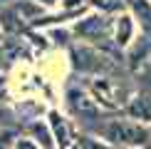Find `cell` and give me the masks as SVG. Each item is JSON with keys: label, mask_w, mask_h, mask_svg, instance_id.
<instances>
[{"label": "cell", "mask_w": 151, "mask_h": 149, "mask_svg": "<svg viewBox=\"0 0 151 149\" xmlns=\"http://www.w3.org/2000/svg\"><path fill=\"white\" fill-rule=\"evenodd\" d=\"M99 134L109 139L111 144H119L124 149H139L151 144V132L136 119H106L99 127Z\"/></svg>", "instance_id": "cell-1"}, {"label": "cell", "mask_w": 151, "mask_h": 149, "mask_svg": "<svg viewBox=\"0 0 151 149\" xmlns=\"http://www.w3.org/2000/svg\"><path fill=\"white\" fill-rule=\"evenodd\" d=\"M87 92L94 97V102L102 109H122L129 102V90L122 80L111 77V74H102V77H92L87 82Z\"/></svg>", "instance_id": "cell-2"}, {"label": "cell", "mask_w": 151, "mask_h": 149, "mask_svg": "<svg viewBox=\"0 0 151 149\" xmlns=\"http://www.w3.org/2000/svg\"><path fill=\"white\" fill-rule=\"evenodd\" d=\"M42 12H45V5L35 3V0H12L10 5L0 10V25L8 33H17V30H25L27 25L40 22Z\"/></svg>", "instance_id": "cell-3"}, {"label": "cell", "mask_w": 151, "mask_h": 149, "mask_svg": "<svg viewBox=\"0 0 151 149\" xmlns=\"http://www.w3.org/2000/svg\"><path fill=\"white\" fill-rule=\"evenodd\" d=\"M72 62L79 72L84 74H94V77H102V74H111L119 70V62L111 57L106 50L99 47H72Z\"/></svg>", "instance_id": "cell-4"}, {"label": "cell", "mask_w": 151, "mask_h": 149, "mask_svg": "<svg viewBox=\"0 0 151 149\" xmlns=\"http://www.w3.org/2000/svg\"><path fill=\"white\" fill-rule=\"evenodd\" d=\"M111 33H114V25L106 15H87L84 20L74 25V35L79 40H89V42H102Z\"/></svg>", "instance_id": "cell-5"}, {"label": "cell", "mask_w": 151, "mask_h": 149, "mask_svg": "<svg viewBox=\"0 0 151 149\" xmlns=\"http://www.w3.org/2000/svg\"><path fill=\"white\" fill-rule=\"evenodd\" d=\"M67 104H70L72 114L79 117V119H84V122H87V119H97L99 112H102V107L94 102V97L89 95V92L77 90V87L67 92Z\"/></svg>", "instance_id": "cell-6"}, {"label": "cell", "mask_w": 151, "mask_h": 149, "mask_svg": "<svg viewBox=\"0 0 151 149\" xmlns=\"http://www.w3.org/2000/svg\"><path fill=\"white\" fill-rule=\"evenodd\" d=\"M47 124H50V129H52L55 147L57 149H72V144H74V129H72L70 119H67L65 114H60L57 109H50Z\"/></svg>", "instance_id": "cell-7"}, {"label": "cell", "mask_w": 151, "mask_h": 149, "mask_svg": "<svg viewBox=\"0 0 151 149\" xmlns=\"http://www.w3.org/2000/svg\"><path fill=\"white\" fill-rule=\"evenodd\" d=\"M124 109H127V114L131 117V119H136L141 124H149L151 122V95H146V92L131 95Z\"/></svg>", "instance_id": "cell-8"}, {"label": "cell", "mask_w": 151, "mask_h": 149, "mask_svg": "<svg viewBox=\"0 0 151 149\" xmlns=\"http://www.w3.org/2000/svg\"><path fill=\"white\" fill-rule=\"evenodd\" d=\"M131 40H134V17L131 15L116 17V22H114V45L119 50H124V47L131 45Z\"/></svg>", "instance_id": "cell-9"}, {"label": "cell", "mask_w": 151, "mask_h": 149, "mask_svg": "<svg viewBox=\"0 0 151 149\" xmlns=\"http://www.w3.org/2000/svg\"><path fill=\"white\" fill-rule=\"evenodd\" d=\"M134 17L139 20L144 35H151V0H127Z\"/></svg>", "instance_id": "cell-10"}, {"label": "cell", "mask_w": 151, "mask_h": 149, "mask_svg": "<svg viewBox=\"0 0 151 149\" xmlns=\"http://www.w3.org/2000/svg\"><path fill=\"white\" fill-rule=\"evenodd\" d=\"M27 132H30V139L35 144H42L45 149H55V137H52L50 124H40V119H37V122H32L27 127Z\"/></svg>", "instance_id": "cell-11"}, {"label": "cell", "mask_w": 151, "mask_h": 149, "mask_svg": "<svg viewBox=\"0 0 151 149\" xmlns=\"http://www.w3.org/2000/svg\"><path fill=\"white\" fill-rule=\"evenodd\" d=\"M136 74V82H139L141 92H146V95H151V57L144 62V65L139 67V70L134 72Z\"/></svg>", "instance_id": "cell-12"}, {"label": "cell", "mask_w": 151, "mask_h": 149, "mask_svg": "<svg viewBox=\"0 0 151 149\" xmlns=\"http://www.w3.org/2000/svg\"><path fill=\"white\" fill-rule=\"evenodd\" d=\"M87 3L89 0H62V10L67 12V15H72V12H79L87 8Z\"/></svg>", "instance_id": "cell-13"}, {"label": "cell", "mask_w": 151, "mask_h": 149, "mask_svg": "<svg viewBox=\"0 0 151 149\" xmlns=\"http://www.w3.org/2000/svg\"><path fill=\"white\" fill-rule=\"evenodd\" d=\"M94 3H97L102 10H106V12H109V10H119V8H122V0H94Z\"/></svg>", "instance_id": "cell-14"}, {"label": "cell", "mask_w": 151, "mask_h": 149, "mask_svg": "<svg viewBox=\"0 0 151 149\" xmlns=\"http://www.w3.org/2000/svg\"><path fill=\"white\" fill-rule=\"evenodd\" d=\"M82 149H111V147L102 144V142H94L89 137H82Z\"/></svg>", "instance_id": "cell-15"}, {"label": "cell", "mask_w": 151, "mask_h": 149, "mask_svg": "<svg viewBox=\"0 0 151 149\" xmlns=\"http://www.w3.org/2000/svg\"><path fill=\"white\" fill-rule=\"evenodd\" d=\"M12 147H15L12 132H0V149H12Z\"/></svg>", "instance_id": "cell-16"}, {"label": "cell", "mask_w": 151, "mask_h": 149, "mask_svg": "<svg viewBox=\"0 0 151 149\" xmlns=\"http://www.w3.org/2000/svg\"><path fill=\"white\" fill-rule=\"evenodd\" d=\"M12 149H40L32 139H15V147Z\"/></svg>", "instance_id": "cell-17"}, {"label": "cell", "mask_w": 151, "mask_h": 149, "mask_svg": "<svg viewBox=\"0 0 151 149\" xmlns=\"http://www.w3.org/2000/svg\"><path fill=\"white\" fill-rule=\"evenodd\" d=\"M35 3H40V5H45V8H52V5H57L60 0H35Z\"/></svg>", "instance_id": "cell-18"}, {"label": "cell", "mask_w": 151, "mask_h": 149, "mask_svg": "<svg viewBox=\"0 0 151 149\" xmlns=\"http://www.w3.org/2000/svg\"><path fill=\"white\" fill-rule=\"evenodd\" d=\"M3 45H5V30H3V25H0V50H3Z\"/></svg>", "instance_id": "cell-19"}, {"label": "cell", "mask_w": 151, "mask_h": 149, "mask_svg": "<svg viewBox=\"0 0 151 149\" xmlns=\"http://www.w3.org/2000/svg\"><path fill=\"white\" fill-rule=\"evenodd\" d=\"M3 3H8V0H0V5H3Z\"/></svg>", "instance_id": "cell-20"}]
</instances>
